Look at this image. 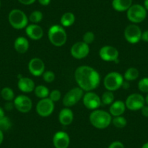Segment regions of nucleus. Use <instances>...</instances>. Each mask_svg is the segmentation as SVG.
I'll return each instance as SVG.
<instances>
[{
	"label": "nucleus",
	"instance_id": "1",
	"mask_svg": "<svg viewBox=\"0 0 148 148\" xmlns=\"http://www.w3.org/2000/svg\"><path fill=\"white\" fill-rule=\"evenodd\" d=\"M75 79L79 87L86 92L94 90L100 83L99 73L88 65H82L76 68L75 71Z\"/></svg>",
	"mask_w": 148,
	"mask_h": 148
},
{
	"label": "nucleus",
	"instance_id": "5",
	"mask_svg": "<svg viewBox=\"0 0 148 148\" xmlns=\"http://www.w3.org/2000/svg\"><path fill=\"white\" fill-rule=\"evenodd\" d=\"M123 76L118 72H110L107 74L104 79V86L108 91L118 90L122 86Z\"/></svg>",
	"mask_w": 148,
	"mask_h": 148
},
{
	"label": "nucleus",
	"instance_id": "26",
	"mask_svg": "<svg viewBox=\"0 0 148 148\" xmlns=\"http://www.w3.org/2000/svg\"><path fill=\"white\" fill-rule=\"evenodd\" d=\"M101 102L105 105H109L113 103L115 100V96L113 92L111 91H106L102 94V97H100Z\"/></svg>",
	"mask_w": 148,
	"mask_h": 148
},
{
	"label": "nucleus",
	"instance_id": "20",
	"mask_svg": "<svg viewBox=\"0 0 148 148\" xmlns=\"http://www.w3.org/2000/svg\"><path fill=\"white\" fill-rule=\"evenodd\" d=\"M73 121V113L69 108H63L59 113V121L63 126H68Z\"/></svg>",
	"mask_w": 148,
	"mask_h": 148
},
{
	"label": "nucleus",
	"instance_id": "36",
	"mask_svg": "<svg viewBox=\"0 0 148 148\" xmlns=\"http://www.w3.org/2000/svg\"><path fill=\"white\" fill-rule=\"evenodd\" d=\"M14 107H15V105H14V102L12 103V102H11V101H9V102H8L5 105V109L6 110L10 111V110H12L13 109Z\"/></svg>",
	"mask_w": 148,
	"mask_h": 148
},
{
	"label": "nucleus",
	"instance_id": "44",
	"mask_svg": "<svg viewBox=\"0 0 148 148\" xmlns=\"http://www.w3.org/2000/svg\"><path fill=\"white\" fill-rule=\"evenodd\" d=\"M144 8L146 9V10H148V0H145L144 1Z\"/></svg>",
	"mask_w": 148,
	"mask_h": 148
},
{
	"label": "nucleus",
	"instance_id": "8",
	"mask_svg": "<svg viewBox=\"0 0 148 148\" xmlns=\"http://www.w3.org/2000/svg\"><path fill=\"white\" fill-rule=\"evenodd\" d=\"M55 109V104L53 101L51 100L49 98H44L41 99L36 105L37 113L42 117H48L53 113Z\"/></svg>",
	"mask_w": 148,
	"mask_h": 148
},
{
	"label": "nucleus",
	"instance_id": "2",
	"mask_svg": "<svg viewBox=\"0 0 148 148\" xmlns=\"http://www.w3.org/2000/svg\"><path fill=\"white\" fill-rule=\"evenodd\" d=\"M89 121L94 127L103 129L109 126L112 122V117L109 113L102 110H94L89 116Z\"/></svg>",
	"mask_w": 148,
	"mask_h": 148
},
{
	"label": "nucleus",
	"instance_id": "4",
	"mask_svg": "<svg viewBox=\"0 0 148 148\" xmlns=\"http://www.w3.org/2000/svg\"><path fill=\"white\" fill-rule=\"evenodd\" d=\"M10 24L15 29H23L28 25V18L25 12L18 9H14L9 13L8 16Z\"/></svg>",
	"mask_w": 148,
	"mask_h": 148
},
{
	"label": "nucleus",
	"instance_id": "38",
	"mask_svg": "<svg viewBox=\"0 0 148 148\" xmlns=\"http://www.w3.org/2000/svg\"><path fill=\"white\" fill-rule=\"evenodd\" d=\"M141 39H142V41H144V42H148V30L142 32Z\"/></svg>",
	"mask_w": 148,
	"mask_h": 148
},
{
	"label": "nucleus",
	"instance_id": "45",
	"mask_svg": "<svg viewBox=\"0 0 148 148\" xmlns=\"http://www.w3.org/2000/svg\"><path fill=\"white\" fill-rule=\"evenodd\" d=\"M142 148H148V142H146V143L144 144V145H142Z\"/></svg>",
	"mask_w": 148,
	"mask_h": 148
},
{
	"label": "nucleus",
	"instance_id": "47",
	"mask_svg": "<svg viewBox=\"0 0 148 148\" xmlns=\"http://www.w3.org/2000/svg\"><path fill=\"white\" fill-rule=\"evenodd\" d=\"M0 6H1V1H0Z\"/></svg>",
	"mask_w": 148,
	"mask_h": 148
},
{
	"label": "nucleus",
	"instance_id": "37",
	"mask_svg": "<svg viewBox=\"0 0 148 148\" xmlns=\"http://www.w3.org/2000/svg\"><path fill=\"white\" fill-rule=\"evenodd\" d=\"M141 112L144 117L148 118V105H144L143 108L141 109Z\"/></svg>",
	"mask_w": 148,
	"mask_h": 148
},
{
	"label": "nucleus",
	"instance_id": "27",
	"mask_svg": "<svg viewBox=\"0 0 148 148\" xmlns=\"http://www.w3.org/2000/svg\"><path fill=\"white\" fill-rule=\"evenodd\" d=\"M1 95H2V97L8 102L12 101L15 97V94H14L13 90L9 87L3 88L1 91Z\"/></svg>",
	"mask_w": 148,
	"mask_h": 148
},
{
	"label": "nucleus",
	"instance_id": "13",
	"mask_svg": "<svg viewBox=\"0 0 148 148\" xmlns=\"http://www.w3.org/2000/svg\"><path fill=\"white\" fill-rule=\"evenodd\" d=\"M84 106L89 110H96L101 105V99L99 95L92 92H87L83 97Z\"/></svg>",
	"mask_w": 148,
	"mask_h": 148
},
{
	"label": "nucleus",
	"instance_id": "10",
	"mask_svg": "<svg viewBox=\"0 0 148 148\" xmlns=\"http://www.w3.org/2000/svg\"><path fill=\"white\" fill-rule=\"evenodd\" d=\"M142 31L136 24L129 25L124 31V37L126 40L130 44H136L141 40Z\"/></svg>",
	"mask_w": 148,
	"mask_h": 148
},
{
	"label": "nucleus",
	"instance_id": "25",
	"mask_svg": "<svg viewBox=\"0 0 148 148\" xmlns=\"http://www.w3.org/2000/svg\"><path fill=\"white\" fill-rule=\"evenodd\" d=\"M34 93L37 97L40 98V99H44L49 97V91L47 86L44 85H39L34 89Z\"/></svg>",
	"mask_w": 148,
	"mask_h": 148
},
{
	"label": "nucleus",
	"instance_id": "19",
	"mask_svg": "<svg viewBox=\"0 0 148 148\" xmlns=\"http://www.w3.org/2000/svg\"><path fill=\"white\" fill-rule=\"evenodd\" d=\"M126 108V104L123 101H114L110 107V114L111 116H113L114 117L121 116L124 113Z\"/></svg>",
	"mask_w": 148,
	"mask_h": 148
},
{
	"label": "nucleus",
	"instance_id": "29",
	"mask_svg": "<svg viewBox=\"0 0 148 148\" xmlns=\"http://www.w3.org/2000/svg\"><path fill=\"white\" fill-rule=\"evenodd\" d=\"M42 18H43V14H42V12L39 10H36L32 12L29 16L30 21L34 24H36L38 23L41 22Z\"/></svg>",
	"mask_w": 148,
	"mask_h": 148
},
{
	"label": "nucleus",
	"instance_id": "3",
	"mask_svg": "<svg viewBox=\"0 0 148 148\" xmlns=\"http://www.w3.org/2000/svg\"><path fill=\"white\" fill-rule=\"evenodd\" d=\"M49 40L54 46L62 47L66 43L67 34L62 26L54 25L49 28L48 31Z\"/></svg>",
	"mask_w": 148,
	"mask_h": 148
},
{
	"label": "nucleus",
	"instance_id": "31",
	"mask_svg": "<svg viewBox=\"0 0 148 148\" xmlns=\"http://www.w3.org/2000/svg\"><path fill=\"white\" fill-rule=\"evenodd\" d=\"M138 89L143 93H148V77H145L138 82Z\"/></svg>",
	"mask_w": 148,
	"mask_h": 148
},
{
	"label": "nucleus",
	"instance_id": "7",
	"mask_svg": "<svg viewBox=\"0 0 148 148\" xmlns=\"http://www.w3.org/2000/svg\"><path fill=\"white\" fill-rule=\"evenodd\" d=\"M84 97V90L79 87L73 88L65 94L62 103L66 107H71L77 104Z\"/></svg>",
	"mask_w": 148,
	"mask_h": 148
},
{
	"label": "nucleus",
	"instance_id": "23",
	"mask_svg": "<svg viewBox=\"0 0 148 148\" xmlns=\"http://www.w3.org/2000/svg\"><path fill=\"white\" fill-rule=\"evenodd\" d=\"M139 76V72L137 68L132 67L126 70L123 76V79H126L127 82H132V81H135L137 79Z\"/></svg>",
	"mask_w": 148,
	"mask_h": 148
},
{
	"label": "nucleus",
	"instance_id": "42",
	"mask_svg": "<svg viewBox=\"0 0 148 148\" xmlns=\"http://www.w3.org/2000/svg\"><path fill=\"white\" fill-rule=\"evenodd\" d=\"M3 139H4L3 132H2V130H0V145L2 143V142H3Z\"/></svg>",
	"mask_w": 148,
	"mask_h": 148
},
{
	"label": "nucleus",
	"instance_id": "28",
	"mask_svg": "<svg viewBox=\"0 0 148 148\" xmlns=\"http://www.w3.org/2000/svg\"><path fill=\"white\" fill-rule=\"evenodd\" d=\"M111 123H113V124L116 128H119V129L125 127L126 126V124H127L126 119L121 116H116L114 119H112V122Z\"/></svg>",
	"mask_w": 148,
	"mask_h": 148
},
{
	"label": "nucleus",
	"instance_id": "35",
	"mask_svg": "<svg viewBox=\"0 0 148 148\" xmlns=\"http://www.w3.org/2000/svg\"><path fill=\"white\" fill-rule=\"evenodd\" d=\"M108 148H124V145L119 141H115L109 145Z\"/></svg>",
	"mask_w": 148,
	"mask_h": 148
},
{
	"label": "nucleus",
	"instance_id": "33",
	"mask_svg": "<svg viewBox=\"0 0 148 148\" xmlns=\"http://www.w3.org/2000/svg\"><path fill=\"white\" fill-rule=\"evenodd\" d=\"M42 76H43V79L47 83H52L55 79V74L51 71H45Z\"/></svg>",
	"mask_w": 148,
	"mask_h": 148
},
{
	"label": "nucleus",
	"instance_id": "39",
	"mask_svg": "<svg viewBox=\"0 0 148 148\" xmlns=\"http://www.w3.org/2000/svg\"><path fill=\"white\" fill-rule=\"evenodd\" d=\"M20 3L23 4L24 5H30L31 4L34 3L36 0H18Z\"/></svg>",
	"mask_w": 148,
	"mask_h": 148
},
{
	"label": "nucleus",
	"instance_id": "41",
	"mask_svg": "<svg viewBox=\"0 0 148 148\" xmlns=\"http://www.w3.org/2000/svg\"><path fill=\"white\" fill-rule=\"evenodd\" d=\"M121 87H123V89H129V82H128L127 81H126V82L123 81V84H122Z\"/></svg>",
	"mask_w": 148,
	"mask_h": 148
},
{
	"label": "nucleus",
	"instance_id": "16",
	"mask_svg": "<svg viewBox=\"0 0 148 148\" xmlns=\"http://www.w3.org/2000/svg\"><path fill=\"white\" fill-rule=\"evenodd\" d=\"M53 145L55 148H68L70 145L69 135L65 132H58L53 136Z\"/></svg>",
	"mask_w": 148,
	"mask_h": 148
},
{
	"label": "nucleus",
	"instance_id": "40",
	"mask_svg": "<svg viewBox=\"0 0 148 148\" xmlns=\"http://www.w3.org/2000/svg\"><path fill=\"white\" fill-rule=\"evenodd\" d=\"M38 2L42 5V6H47L50 3L51 0H38Z\"/></svg>",
	"mask_w": 148,
	"mask_h": 148
},
{
	"label": "nucleus",
	"instance_id": "11",
	"mask_svg": "<svg viewBox=\"0 0 148 148\" xmlns=\"http://www.w3.org/2000/svg\"><path fill=\"white\" fill-rule=\"evenodd\" d=\"M89 53V45L84 42H79L74 44L71 49V54L74 58L78 60L84 59Z\"/></svg>",
	"mask_w": 148,
	"mask_h": 148
},
{
	"label": "nucleus",
	"instance_id": "21",
	"mask_svg": "<svg viewBox=\"0 0 148 148\" xmlns=\"http://www.w3.org/2000/svg\"><path fill=\"white\" fill-rule=\"evenodd\" d=\"M14 47L18 53L23 54L28 51L29 48V42L25 37H18L14 43Z\"/></svg>",
	"mask_w": 148,
	"mask_h": 148
},
{
	"label": "nucleus",
	"instance_id": "32",
	"mask_svg": "<svg viewBox=\"0 0 148 148\" xmlns=\"http://www.w3.org/2000/svg\"><path fill=\"white\" fill-rule=\"evenodd\" d=\"M95 34L92 31H87L83 36V42L87 45H90L95 41Z\"/></svg>",
	"mask_w": 148,
	"mask_h": 148
},
{
	"label": "nucleus",
	"instance_id": "12",
	"mask_svg": "<svg viewBox=\"0 0 148 148\" xmlns=\"http://www.w3.org/2000/svg\"><path fill=\"white\" fill-rule=\"evenodd\" d=\"M99 57L102 60L105 61H110V62H118L119 59V51L116 47L113 46H104L99 49Z\"/></svg>",
	"mask_w": 148,
	"mask_h": 148
},
{
	"label": "nucleus",
	"instance_id": "17",
	"mask_svg": "<svg viewBox=\"0 0 148 148\" xmlns=\"http://www.w3.org/2000/svg\"><path fill=\"white\" fill-rule=\"evenodd\" d=\"M25 33L27 36L32 40H39L44 35V31L41 26L37 24H31L25 28Z\"/></svg>",
	"mask_w": 148,
	"mask_h": 148
},
{
	"label": "nucleus",
	"instance_id": "6",
	"mask_svg": "<svg viewBox=\"0 0 148 148\" xmlns=\"http://www.w3.org/2000/svg\"><path fill=\"white\" fill-rule=\"evenodd\" d=\"M147 17V10L144 6L135 4L132 5L127 10V18L134 24L142 23Z\"/></svg>",
	"mask_w": 148,
	"mask_h": 148
},
{
	"label": "nucleus",
	"instance_id": "46",
	"mask_svg": "<svg viewBox=\"0 0 148 148\" xmlns=\"http://www.w3.org/2000/svg\"><path fill=\"white\" fill-rule=\"evenodd\" d=\"M145 103H147V105H148V93H147V95L146 97H145Z\"/></svg>",
	"mask_w": 148,
	"mask_h": 148
},
{
	"label": "nucleus",
	"instance_id": "43",
	"mask_svg": "<svg viewBox=\"0 0 148 148\" xmlns=\"http://www.w3.org/2000/svg\"><path fill=\"white\" fill-rule=\"evenodd\" d=\"M5 116V110H4V109L2 108H1L0 107V119L2 117H4Z\"/></svg>",
	"mask_w": 148,
	"mask_h": 148
},
{
	"label": "nucleus",
	"instance_id": "14",
	"mask_svg": "<svg viewBox=\"0 0 148 148\" xmlns=\"http://www.w3.org/2000/svg\"><path fill=\"white\" fill-rule=\"evenodd\" d=\"M15 108L21 113H28L31 110L33 106L32 101L25 95H19L14 99Z\"/></svg>",
	"mask_w": 148,
	"mask_h": 148
},
{
	"label": "nucleus",
	"instance_id": "30",
	"mask_svg": "<svg viewBox=\"0 0 148 148\" xmlns=\"http://www.w3.org/2000/svg\"><path fill=\"white\" fill-rule=\"evenodd\" d=\"M12 126V122L8 117L4 116L0 119V130L8 131Z\"/></svg>",
	"mask_w": 148,
	"mask_h": 148
},
{
	"label": "nucleus",
	"instance_id": "9",
	"mask_svg": "<svg viewBox=\"0 0 148 148\" xmlns=\"http://www.w3.org/2000/svg\"><path fill=\"white\" fill-rule=\"evenodd\" d=\"M125 104L126 108L129 110L136 111L143 108L145 104V99L140 94L134 93L126 98Z\"/></svg>",
	"mask_w": 148,
	"mask_h": 148
},
{
	"label": "nucleus",
	"instance_id": "15",
	"mask_svg": "<svg viewBox=\"0 0 148 148\" xmlns=\"http://www.w3.org/2000/svg\"><path fill=\"white\" fill-rule=\"evenodd\" d=\"M28 70L33 76H42L45 71V62L38 58H33L28 62Z\"/></svg>",
	"mask_w": 148,
	"mask_h": 148
},
{
	"label": "nucleus",
	"instance_id": "22",
	"mask_svg": "<svg viewBox=\"0 0 148 148\" xmlns=\"http://www.w3.org/2000/svg\"><path fill=\"white\" fill-rule=\"evenodd\" d=\"M132 5V0H113L112 7L118 12H125Z\"/></svg>",
	"mask_w": 148,
	"mask_h": 148
},
{
	"label": "nucleus",
	"instance_id": "34",
	"mask_svg": "<svg viewBox=\"0 0 148 148\" xmlns=\"http://www.w3.org/2000/svg\"><path fill=\"white\" fill-rule=\"evenodd\" d=\"M49 98L52 101L55 102H58L60 99L61 98V92L60 91L58 90V89H54L52 92L49 93Z\"/></svg>",
	"mask_w": 148,
	"mask_h": 148
},
{
	"label": "nucleus",
	"instance_id": "18",
	"mask_svg": "<svg viewBox=\"0 0 148 148\" xmlns=\"http://www.w3.org/2000/svg\"><path fill=\"white\" fill-rule=\"evenodd\" d=\"M18 86L21 92L24 93H31L35 89V84L32 79L26 77H22L19 79Z\"/></svg>",
	"mask_w": 148,
	"mask_h": 148
},
{
	"label": "nucleus",
	"instance_id": "24",
	"mask_svg": "<svg viewBox=\"0 0 148 148\" xmlns=\"http://www.w3.org/2000/svg\"><path fill=\"white\" fill-rule=\"evenodd\" d=\"M75 15L72 12H65L62 15L60 18V23L63 26L69 27L72 25L75 22Z\"/></svg>",
	"mask_w": 148,
	"mask_h": 148
}]
</instances>
